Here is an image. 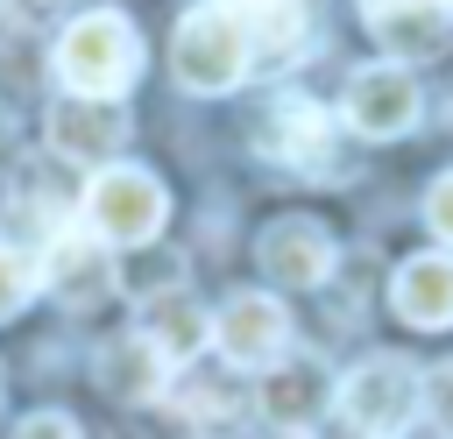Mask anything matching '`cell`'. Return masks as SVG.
I'll list each match as a JSON object with an SVG mask.
<instances>
[{
  "mask_svg": "<svg viewBox=\"0 0 453 439\" xmlns=\"http://www.w3.org/2000/svg\"><path fill=\"white\" fill-rule=\"evenodd\" d=\"M425 411H432L439 432H453V361H439V368L425 375Z\"/></svg>",
  "mask_w": 453,
  "mask_h": 439,
  "instance_id": "cell-18",
  "label": "cell"
},
{
  "mask_svg": "<svg viewBox=\"0 0 453 439\" xmlns=\"http://www.w3.org/2000/svg\"><path fill=\"white\" fill-rule=\"evenodd\" d=\"M163 220H170V198H163V184L149 170H134V163L92 170V184H85V227H92V241H106L113 255H127V248H149L163 234Z\"/></svg>",
  "mask_w": 453,
  "mask_h": 439,
  "instance_id": "cell-4",
  "label": "cell"
},
{
  "mask_svg": "<svg viewBox=\"0 0 453 439\" xmlns=\"http://www.w3.org/2000/svg\"><path fill=\"white\" fill-rule=\"evenodd\" d=\"M42 283H57L64 304H92L113 290V248L106 241H78V234H57L50 255H42Z\"/></svg>",
  "mask_w": 453,
  "mask_h": 439,
  "instance_id": "cell-14",
  "label": "cell"
},
{
  "mask_svg": "<svg viewBox=\"0 0 453 439\" xmlns=\"http://www.w3.org/2000/svg\"><path fill=\"white\" fill-rule=\"evenodd\" d=\"M14 439H78V425H71L64 411H35V418L14 425Z\"/></svg>",
  "mask_w": 453,
  "mask_h": 439,
  "instance_id": "cell-20",
  "label": "cell"
},
{
  "mask_svg": "<svg viewBox=\"0 0 453 439\" xmlns=\"http://www.w3.org/2000/svg\"><path fill=\"white\" fill-rule=\"evenodd\" d=\"M418 106H425V92H418V78H411L403 64H361V71L347 78V99H340V113H347V127H354L361 142H396V135H411V127H418Z\"/></svg>",
  "mask_w": 453,
  "mask_h": 439,
  "instance_id": "cell-6",
  "label": "cell"
},
{
  "mask_svg": "<svg viewBox=\"0 0 453 439\" xmlns=\"http://www.w3.org/2000/svg\"><path fill=\"white\" fill-rule=\"evenodd\" d=\"M255 255H262V276L283 283V290H311V283L333 276V234L319 220H304V212L269 220L262 241H255Z\"/></svg>",
  "mask_w": 453,
  "mask_h": 439,
  "instance_id": "cell-7",
  "label": "cell"
},
{
  "mask_svg": "<svg viewBox=\"0 0 453 439\" xmlns=\"http://www.w3.org/2000/svg\"><path fill=\"white\" fill-rule=\"evenodd\" d=\"M134 333L170 368H184V361H198V347H212V312H198V297H184V290H163V297L142 304V326Z\"/></svg>",
  "mask_w": 453,
  "mask_h": 439,
  "instance_id": "cell-13",
  "label": "cell"
},
{
  "mask_svg": "<svg viewBox=\"0 0 453 439\" xmlns=\"http://www.w3.org/2000/svg\"><path fill=\"white\" fill-rule=\"evenodd\" d=\"M389 304H396L403 326H425V333L453 326V255H446V248L411 255V262L396 269V283H389Z\"/></svg>",
  "mask_w": 453,
  "mask_h": 439,
  "instance_id": "cell-11",
  "label": "cell"
},
{
  "mask_svg": "<svg viewBox=\"0 0 453 439\" xmlns=\"http://www.w3.org/2000/svg\"><path fill=\"white\" fill-rule=\"evenodd\" d=\"M333 404L361 439H403L418 425V411H425V375L403 354H368L361 368H347Z\"/></svg>",
  "mask_w": 453,
  "mask_h": 439,
  "instance_id": "cell-2",
  "label": "cell"
},
{
  "mask_svg": "<svg viewBox=\"0 0 453 439\" xmlns=\"http://www.w3.org/2000/svg\"><path fill=\"white\" fill-rule=\"evenodd\" d=\"M248 28L255 57H297L304 50V0H226Z\"/></svg>",
  "mask_w": 453,
  "mask_h": 439,
  "instance_id": "cell-16",
  "label": "cell"
},
{
  "mask_svg": "<svg viewBox=\"0 0 453 439\" xmlns=\"http://www.w3.org/2000/svg\"><path fill=\"white\" fill-rule=\"evenodd\" d=\"M446 7H453V0H446Z\"/></svg>",
  "mask_w": 453,
  "mask_h": 439,
  "instance_id": "cell-22",
  "label": "cell"
},
{
  "mask_svg": "<svg viewBox=\"0 0 453 439\" xmlns=\"http://www.w3.org/2000/svg\"><path fill=\"white\" fill-rule=\"evenodd\" d=\"M99 382H106L113 397H127V404H149V397L170 389V361H163L142 333H127V340H113V347L99 354Z\"/></svg>",
  "mask_w": 453,
  "mask_h": 439,
  "instance_id": "cell-15",
  "label": "cell"
},
{
  "mask_svg": "<svg viewBox=\"0 0 453 439\" xmlns=\"http://www.w3.org/2000/svg\"><path fill=\"white\" fill-rule=\"evenodd\" d=\"M326 142H333V120H326V106L319 99H276L269 106V120H262V156H276V163H297V170H319L326 163Z\"/></svg>",
  "mask_w": 453,
  "mask_h": 439,
  "instance_id": "cell-12",
  "label": "cell"
},
{
  "mask_svg": "<svg viewBox=\"0 0 453 439\" xmlns=\"http://www.w3.org/2000/svg\"><path fill=\"white\" fill-rule=\"evenodd\" d=\"M425 227H432L439 241H453V170H446V177L425 191Z\"/></svg>",
  "mask_w": 453,
  "mask_h": 439,
  "instance_id": "cell-19",
  "label": "cell"
},
{
  "mask_svg": "<svg viewBox=\"0 0 453 439\" xmlns=\"http://www.w3.org/2000/svg\"><path fill=\"white\" fill-rule=\"evenodd\" d=\"M120 135H127V120H120L113 99H78V92H71V99L50 113V149L71 156V163H92V170L113 163Z\"/></svg>",
  "mask_w": 453,
  "mask_h": 439,
  "instance_id": "cell-9",
  "label": "cell"
},
{
  "mask_svg": "<svg viewBox=\"0 0 453 439\" xmlns=\"http://www.w3.org/2000/svg\"><path fill=\"white\" fill-rule=\"evenodd\" d=\"M35 283H42V255L0 241V319H14V312L35 297Z\"/></svg>",
  "mask_w": 453,
  "mask_h": 439,
  "instance_id": "cell-17",
  "label": "cell"
},
{
  "mask_svg": "<svg viewBox=\"0 0 453 439\" xmlns=\"http://www.w3.org/2000/svg\"><path fill=\"white\" fill-rule=\"evenodd\" d=\"M142 71V35L120 7H92L57 35V78L78 99H120Z\"/></svg>",
  "mask_w": 453,
  "mask_h": 439,
  "instance_id": "cell-1",
  "label": "cell"
},
{
  "mask_svg": "<svg viewBox=\"0 0 453 439\" xmlns=\"http://www.w3.org/2000/svg\"><path fill=\"white\" fill-rule=\"evenodd\" d=\"M248 64H255V50H248V28H241V14L226 0L191 7L177 21V35H170V71H177L184 92H234L248 78Z\"/></svg>",
  "mask_w": 453,
  "mask_h": 439,
  "instance_id": "cell-3",
  "label": "cell"
},
{
  "mask_svg": "<svg viewBox=\"0 0 453 439\" xmlns=\"http://www.w3.org/2000/svg\"><path fill=\"white\" fill-rule=\"evenodd\" d=\"M361 7H382V0H361Z\"/></svg>",
  "mask_w": 453,
  "mask_h": 439,
  "instance_id": "cell-21",
  "label": "cell"
},
{
  "mask_svg": "<svg viewBox=\"0 0 453 439\" xmlns=\"http://www.w3.org/2000/svg\"><path fill=\"white\" fill-rule=\"evenodd\" d=\"M368 28L382 42V64H432L453 42V7L446 0H382V7H368Z\"/></svg>",
  "mask_w": 453,
  "mask_h": 439,
  "instance_id": "cell-8",
  "label": "cell"
},
{
  "mask_svg": "<svg viewBox=\"0 0 453 439\" xmlns=\"http://www.w3.org/2000/svg\"><path fill=\"white\" fill-rule=\"evenodd\" d=\"M333 375L319 368V361H304V354H283L276 368H262V411L283 425V432H304L326 404H333Z\"/></svg>",
  "mask_w": 453,
  "mask_h": 439,
  "instance_id": "cell-10",
  "label": "cell"
},
{
  "mask_svg": "<svg viewBox=\"0 0 453 439\" xmlns=\"http://www.w3.org/2000/svg\"><path fill=\"white\" fill-rule=\"evenodd\" d=\"M212 347L226 354V368H276L290 354V312L269 297V290H234L219 312H212Z\"/></svg>",
  "mask_w": 453,
  "mask_h": 439,
  "instance_id": "cell-5",
  "label": "cell"
}]
</instances>
